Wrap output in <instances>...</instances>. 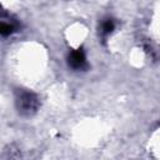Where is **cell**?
Returning a JSON list of instances; mask_svg holds the SVG:
<instances>
[{"label": "cell", "instance_id": "6da1fadb", "mask_svg": "<svg viewBox=\"0 0 160 160\" xmlns=\"http://www.w3.org/2000/svg\"><path fill=\"white\" fill-rule=\"evenodd\" d=\"M40 100L36 94L29 90H19L15 96V106L19 114L24 116H30L35 114L39 109Z\"/></svg>", "mask_w": 160, "mask_h": 160}, {"label": "cell", "instance_id": "7a4b0ae2", "mask_svg": "<svg viewBox=\"0 0 160 160\" xmlns=\"http://www.w3.org/2000/svg\"><path fill=\"white\" fill-rule=\"evenodd\" d=\"M66 62H68V66L74 71H84L89 68L86 54H85V50L82 48L69 51L68 58H66Z\"/></svg>", "mask_w": 160, "mask_h": 160}, {"label": "cell", "instance_id": "3957f363", "mask_svg": "<svg viewBox=\"0 0 160 160\" xmlns=\"http://www.w3.org/2000/svg\"><path fill=\"white\" fill-rule=\"evenodd\" d=\"M19 29V22L16 20L12 19H1V24H0V34L2 38H8L11 34H14L15 31H18Z\"/></svg>", "mask_w": 160, "mask_h": 160}, {"label": "cell", "instance_id": "277c9868", "mask_svg": "<svg viewBox=\"0 0 160 160\" xmlns=\"http://www.w3.org/2000/svg\"><path fill=\"white\" fill-rule=\"evenodd\" d=\"M114 30H115V21H114V19L112 18L102 19V21L100 22V26H99V34H100L101 39L105 40Z\"/></svg>", "mask_w": 160, "mask_h": 160}]
</instances>
